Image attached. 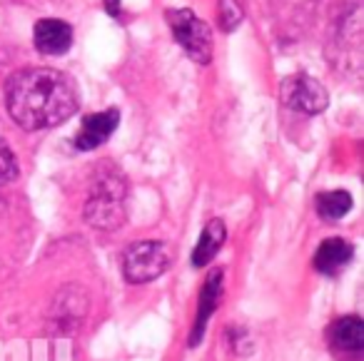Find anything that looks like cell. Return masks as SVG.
Returning a JSON list of instances; mask_svg holds the SVG:
<instances>
[{
	"label": "cell",
	"mask_w": 364,
	"mask_h": 361,
	"mask_svg": "<svg viewBox=\"0 0 364 361\" xmlns=\"http://www.w3.org/2000/svg\"><path fill=\"white\" fill-rule=\"evenodd\" d=\"M73 41H75L73 26L60 18H41L33 28V45L43 55H65L73 48Z\"/></svg>",
	"instance_id": "cell-9"
},
{
	"label": "cell",
	"mask_w": 364,
	"mask_h": 361,
	"mask_svg": "<svg viewBox=\"0 0 364 361\" xmlns=\"http://www.w3.org/2000/svg\"><path fill=\"white\" fill-rule=\"evenodd\" d=\"M90 311V296L82 286L68 284L53 296V304L48 309V326L58 336H73L87 319Z\"/></svg>",
	"instance_id": "cell-5"
},
{
	"label": "cell",
	"mask_w": 364,
	"mask_h": 361,
	"mask_svg": "<svg viewBox=\"0 0 364 361\" xmlns=\"http://www.w3.org/2000/svg\"><path fill=\"white\" fill-rule=\"evenodd\" d=\"M225 242H228V225H225V220L215 217V220H210L208 225L203 227V232H200V239L193 249V266H198V269L208 266L210 262L220 254Z\"/></svg>",
	"instance_id": "cell-12"
},
{
	"label": "cell",
	"mask_w": 364,
	"mask_h": 361,
	"mask_svg": "<svg viewBox=\"0 0 364 361\" xmlns=\"http://www.w3.org/2000/svg\"><path fill=\"white\" fill-rule=\"evenodd\" d=\"M279 102L302 115H319L329 107V95L317 77L294 72L279 82Z\"/></svg>",
	"instance_id": "cell-6"
},
{
	"label": "cell",
	"mask_w": 364,
	"mask_h": 361,
	"mask_svg": "<svg viewBox=\"0 0 364 361\" xmlns=\"http://www.w3.org/2000/svg\"><path fill=\"white\" fill-rule=\"evenodd\" d=\"M354 200L347 190H329V192H319L314 197V207H317L319 220L324 222H337L344 215H349Z\"/></svg>",
	"instance_id": "cell-13"
},
{
	"label": "cell",
	"mask_w": 364,
	"mask_h": 361,
	"mask_svg": "<svg viewBox=\"0 0 364 361\" xmlns=\"http://www.w3.org/2000/svg\"><path fill=\"white\" fill-rule=\"evenodd\" d=\"M223 284H225L223 269H213L208 274V279H205L203 289H200V299H198V314H195V324L188 339L190 349H195V346L203 341L210 316L215 314V309H218V304H220V296H223Z\"/></svg>",
	"instance_id": "cell-10"
},
{
	"label": "cell",
	"mask_w": 364,
	"mask_h": 361,
	"mask_svg": "<svg viewBox=\"0 0 364 361\" xmlns=\"http://www.w3.org/2000/svg\"><path fill=\"white\" fill-rule=\"evenodd\" d=\"M18 172H21V167H18L16 152H13L11 145L0 137V185H8V182H13L18 177Z\"/></svg>",
	"instance_id": "cell-15"
},
{
	"label": "cell",
	"mask_w": 364,
	"mask_h": 361,
	"mask_svg": "<svg viewBox=\"0 0 364 361\" xmlns=\"http://www.w3.org/2000/svg\"><path fill=\"white\" fill-rule=\"evenodd\" d=\"M329 349L339 359H354L364 351V321L357 314L339 316L327 329Z\"/></svg>",
	"instance_id": "cell-8"
},
{
	"label": "cell",
	"mask_w": 364,
	"mask_h": 361,
	"mask_svg": "<svg viewBox=\"0 0 364 361\" xmlns=\"http://www.w3.org/2000/svg\"><path fill=\"white\" fill-rule=\"evenodd\" d=\"M354 259V244L344 237H329L319 242L317 252L312 257L314 271L324 276H339Z\"/></svg>",
	"instance_id": "cell-11"
},
{
	"label": "cell",
	"mask_w": 364,
	"mask_h": 361,
	"mask_svg": "<svg viewBox=\"0 0 364 361\" xmlns=\"http://www.w3.org/2000/svg\"><path fill=\"white\" fill-rule=\"evenodd\" d=\"M82 217L87 225L102 232H112L127 217V182L117 172H102L90 187Z\"/></svg>",
	"instance_id": "cell-2"
},
{
	"label": "cell",
	"mask_w": 364,
	"mask_h": 361,
	"mask_svg": "<svg viewBox=\"0 0 364 361\" xmlns=\"http://www.w3.org/2000/svg\"><path fill=\"white\" fill-rule=\"evenodd\" d=\"M165 21L172 31V38H175L182 50L188 53L190 60H195L198 65H210L213 63V31H210V26L203 18L195 16V11H190V8H167Z\"/></svg>",
	"instance_id": "cell-3"
},
{
	"label": "cell",
	"mask_w": 364,
	"mask_h": 361,
	"mask_svg": "<svg viewBox=\"0 0 364 361\" xmlns=\"http://www.w3.org/2000/svg\"><path fill=\"white\" fill-rule=\"evenodd\" d=\"M6 107L23 130H50L77 110V87L55 68H26L6 82Z\"/></svg>",
	"instance_id": "cell-1"
},
{
	"label": "cell",
	"mask_w": 364,
	"mask_h": 361,
	"mask_svg": "<svg viewBox=\"0 0 364 361\" xmlns=\"http://www.w3.org/2000/svg\"><path fill=\"white\" fill-rule=\"evenodd\" d=\"M170 252L165 242L160 239H142L132 242L122 254V276L130 284H150L157 276L170 269Z\"/></svg>",
	"instance_id": "cell-4"
},
{
	"label": "cell",
	"mask_w": 364,
	"mask_h": 361,
	"mask_svg": "<svg viewBox=\"0 0 364 361\" xmlns=\"http://www.w3.org/2000/svg\"><path fill=\"white\" fill-rule=\"evenodd\" d=\"M117 125H120V110H117V107L90 112V115H85L80 130H77L75 137H73V145H75V150H80V152L97 150V147L105 145V142L110 140L112 132L117 130Z\"/></svg>",
	"instance_id": "cell-7"
},
{
	"label": "cell",
	"mask_w": 364,
	"mask_h": 361,
	"mask_svg": "<svg viewBox=\"0 0 364 361\" xmlns=\"http://www.w3.org/2000/svg\"><path fill=\"white\" fill-rule=\"evenodd\" d=\"M218 18H220L223 31L232 33L235 28L245 21V11L237 0H218Z\"/></svg>",
	"instance_id": "cell-14"
},
{
	"label": "cell",
	"mask_w": 364,
	"mask_h": 361,
	"mask_svg": "<svg viewBox=\"0 0 364 361\" xmlns=\"http://www.w3.org/2000/svg\"><path fill=\"white\" fill-rule=\"evenodd\" d=\"M105 13H110L112 18H120V0H102Z\"/></svg>",
	"instance_id": "cell-16"
}]
</instances>
